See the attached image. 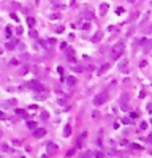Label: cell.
Segmentation results:
<instances>
[{"instance_id": "obj_24", "label": "cell", "mask_w": 152, "mask_h": 158, "mask_svg": "<svg viewBox=\"0 0 152 158\" xmlns=\"http://www.w3.org/2000/svg\"><path fill=\"white\" fill-rule=\"evenodd\" d=\"M73 71H75V73H81V71H82V68H79V66H73Z\"/></svg>"}, {"instance_id": "obj_3", "label": "cell", "mask_w": 152, "mask_h": 158, "mask_svg": "<svg viewBox=\"0 0 152 158\" xmlns=\"http://www.w3.org/2000/svg\"><path fill=\"white\" fill-rule=\"evenodd\" d=\"M65 55H67V59H68L71 63H75V62H76V59H75V51H73L71 48H68V49L65 51Z\"/></svg>"}, {"instance_id": "obj_7", "label": "cell", "mask_w": 152, "mask_h": 158, "mask_svg": "<svg viewBox=\"0 0 152 158\" xmlns=\"http://www.w3.org/2000/svg\"><path fill=\"white\" fill-rule=\"evenodd\" d=\"M65 82H67V85H68V87H75L76 85V79L73 78V76H68V78L65 79Z\"/></svg>"}, {"instance_id": "obj_38", "label": "cell", "mask_w": 152, "mask_h": 158, "mask_svg": "<svg viewBox=\"0 0 152 158\" xmlns=\"http://www.w3.org/2000/svg\"><path fill=\"white\" fill-rule=\"evenodd\" d=\"M149 32H152V27H147V29L144 30V33H149Z\"/></svg>"}, {"instance_id": "obj_28", "label": "cell", "mask_w": 152, "mask_h": 158, "mask_svg": "<svg viewBox=\"0 0 152 158\" xmlns=\"http://www.w3.org/2000/svg\"><path fill=\"white\" fill-rule=\"evenodd\" d=\"M41 117H43V119H45V120H48L49 114H48V112H41Z\"/></svg>"}, {"instance_id": "obj_37", "label": "cell", "mask_w": 152, "mask_h": 158, "mask_svg": "<svg viewBox=\"0 0 152 158\" xmlns=\"http://www.w3.org/2000/svg\"><path fill=\"white\" fill-rule=\"evenodd\" d=\"M54 43H56V40H54V38H51L49 41H48V44H54Z\"/></svg>"}, {"instance_id": "obj_5", "label": "cell", "mask_w": 152, "mask_h": 158, "mask_svg": "<svg viewBox=\"0 0 152 158\" xmlns=\"http://www.w3.org/2000/svg\"><path fill=\"white\" fill-rule=\"evenodd\" d=\"M46 134V130L45 128H36V130H33V136L35 137H41V136H45Z\"/></svg>"}, {"instance_id": "obj_16", "label": "cell", "mask_w": 152, "mask_h": 158, "mask_svg": "<svg viewBox=\"0 0 152 158\" xmlns=\"http://www.w3.org/2000/svg\"><path fill=\"white\" fill-rule=\"evenodd\" d=\"M14 112L18 114V116H21V117H25V111H24V109H16Z\"/></svg>"}, {"instance_id": "obj_20", "label": "cell", "mask_w": 152, "mask_h": 158, "mask_svg": "<svg viewBox=\"0 0 152 158\" xmlns=\"http://www.w3.org/2000/svg\"><path fill=\"white\" fill-rule=\"evenodd\" d=\"M124 11H125V10H124L122 6H119V8L116 10V13H117V14H124Z\"/></svg>"}, {"instance_id": "obj_12", "label": "cell", "mask_w": 152, "mask_h": 158, "mask_svg": "<svg viewBox=\"0 0 152 158\" xmlns=\"http://www.w3.org/2000/svg\"><path fill=\"white\" fill-rule=\"evenodd\" d=\"M108 8H109L108 3H101V5H100V13H101V14H105V13L108 11Z\"/></svg>"}, {"instance_id": "obj_29", "label": "cell", "mask_w": 152, "mask_h": 158, "mask_svg": "<svg viewBox=\"0 0 152 158\" xmlns=\"http://www.w3.org/2000/svg\"><path fill=\"white\" fill-rule=\"evenodd\" d=\"M30 36H32V38H36V32L35 30H30Z\"/></svg>"}, {"instance_id": "obj_15", "label": "cell", "mask_w": 152, "mask_h": 158, "mask_svg": "<svg viewBox=\"0 0 152 158\" xmlns=\"http://www.w3.org/2000/svg\"><path fill=\"white\" fill-rule=\"evenodd\" d=\"M108 68H109V65H108V63H106V65H103V66L98 70V74H103V71H106Z\"/></svg>"}, {"instance_id": "obj_18", "label": "cell", "mask_w": 152, "mask_h": 158, "mask_svg": "<svg viewBox=\"0 0 152 158\" xmlns=\"http://www.w3.org/2000/svg\"><path fill=\"white\" fill-rule=\"evenodd\" d=\"M22 32H24V29H22L21 25H18V27H16V33H18V35H22Z\"/></svg>"}, {"instance_id": "obj_30", "label": "cell", "mask_w": 152, "mask_h": 158, "mask_svg": "<svg viewBox=\"0 0 152 158\" xmlns=\"http://www.w3.org/2000/svg\"><path fill=\"white\" fill-rule=\"evenodd\" d=\"M56 32H57V33H60V32H63V25H60V27H57V29H56Z\"/></svg>"}, {"instance_id": "obj_13", "label": "cell", "mask_w": 152, "mask_h": 158, "mask_svg": "<svg viewBox=\"0 0 152 158\" xmlns=\"http://www.w3.org/2000/svg\"><path fill=\"white\" fill-rule=\"evenodd\" d=\"M27 128H30V130H36V122H33V120H29V122H27Z\"/></svg>"}, {"instance_id": "obj_23", "label": "cell", "mask_w": 152, "mask_h": 158, "mask_svg": "<svg viewBox=\"0 0 152 158\" xmlns=\"http://www.w3.org/2000/svg\"><path fill=\"white\" fill-rule=\"evenodd\" d=\"M136 18H138V13H136V11H135V13H133V14H131V18H130V21H131V22H133V21H135V19H136Z\"/></svg>"}, {"instance_id": "obj_25", "label": "cell", "mask_w": 152, "mask_h": 158, "mask_svg": "<svg viewBox=\"0 0 152 158\" xmlns=\"http://www.w3.org/2000/svg\"><path fill=\"white\" fill-rule=\"evenodd\" d=\"M60 48H62L63 51H67V49H68V44H67V43H62V44H60Z\"/></svg>"}, {"instance_id": "obj_8", "label": "cell", "mask_w": 152, "mask_h": 158, "mask_svg": "<svg viewBox=\"0 0 152 158\" xmlns=\"http://www.w3.org/2000/svg\"><path fill=\"white\" fill-rule=\"evenodd\" d=\"M46 150H48V153H52V152H56V150H57V146H56V144H52V142H49L48 146H46Z\"/></svg>"}, {"instance_id": "obj_4", "label": "cell", "mask_w": 152, "mask_h": 158, "mask_svg": "<svg viewBox=\"0 0 152 158\" xmlns=\"http://www.w3.org/2000/svg\"><path fill=\"white\" fill-rule=\"evenodd\" d=\"M29 85H32V89H33V90H36V92H41V90H43V85L38 82V81H30Z\"/></svg>"}, {"instance_id": "obj_9", "label": "cell", "mask_w": 152, "mask_h": 158, "mask_svg": "<svg viewBox=\"0 0 152 158\" xmlns=\"http://www.w3.org/2000/svg\"><path fill=\"white\" fill-rule=\"evenodd\" d=\"M86 137H87V133L84 131L82 134H81V137H79V142H78V149H81V147H82V144H84V141H86Z\"/></svg>"}, {"instance_id": "obj_19", "label": "cell", "mask_w": 152, "mask_h": 158, "mask_svg": "<svg viewBox=\"0 0 152 158\" xmlns=\"http://www.w3.org/2000/svg\"><path fill=\"white\" fill-rule=\"evenodd\" d=\"M131 149H135V150H141V146H140V144H131Z\"/></svg>"}, {"instance_id": "obj_40", "label": "cell", "mask_w": 152, "mask_h": 158, "mask_svg": "<svg viewBox=\"0 0 152 158\" xmlns=\"http://www.w3.org/2000/svg\"><path fill=\"white\" fill-rule=\"evenodd\" d=\"M41 158H49V157H48V153H45V155H41Z\"/></svg>"}, {"instance_id": "obj_6", "label": "cell", "mask_w": 152, "mask_h": 158, "mask_svg": "<svg viewBox=\"0 0 152 158\" xmlns=\"http://www.w3.org/2000/svg\"><path fill=\"white\" fill-rule=\"evenodd\" d=\"M16 44H18V40H10V41L5 44V49H14Z\"/></svg>"}, {"instance_id": "obj_1", "label": "cell", "mask_w": 152, "mask_h": 158, "mask_svg": "<svg viewBox=\"0 0 152 158\" xmlns=\"http://www.w3.org/2000/svg\"><path fill=\"white\" fill-rule=\"evenodd\" d=\"M122 51H124V43H122V41L117 43V44H114L113 54H111V59H119L120 54H122Z\"/></svg>"}, {"instance_id": "obj_34", "label": "cell", "mask_w": 152, "mask_h": 158, "mask_svg": "<svg viewBox=\"0 0 152 158\" xmlns=\"http://www.w3.org/2000/svg\"><path fill=\"white\" fill-rule=\"evenodd\" d=\"M95 157H97V158H103V153H101V152H97Z\"/></svg>"}, {"instance_id": "obj_42", "label": "cell", "mask_w": 152, "mask_h": 158, "mask_svg": "<svg viewBox=\"0 0 152 158\" xmlns=\"http://www.w3.org/2000/svg\"><path fill=\"white\" fill-rule=\"evenodd\" d=\"M151 155H152V150H151Z\"/></svg>"}, {"instance_id": "obj_33", "label": "cell", "mask_w": 152, "mask_h": 158, "mask_svg": "<svg viewBox=\"0 0 152 158\" xmlns=\"http://www.w3.org/2000/svg\"><path fill=\"white\" fill-rule=\"evenodd\" d=\"M6 35L11 36V29H10V27H6Z\"/></svg>"}, {"instance_id": "obj_21", "label": "cell", "mask_w": 152, "mask_h": 158, "mask_svg": "<svg viewBox=\"0 0 152 158\" xmlns=\"http://www.w3.org/2000/svg\"><path fill=\"white\" fill-rule=\"evenodd\" d=\"M90 157H92V153H90V152H84L82 153V158H90Z\"/></svg>"}, {"instance_id": "obj_17", "label": "cell", "mask_w": 152, "mask_h": 158, "mask_svg": "<svg viewBox=\"0 0 152 158\" xmlns=\"http://www.w3.org/2000/svg\"><path fill=\"white\" fill-rule=\"evenodd\" d=\"M127 63H128V62H127V60H122V62H120V63H119V68H120V70H125V66H127Z\"/></svg>"}, {"instance_id": "obj_32", "label": "cell", "mask_w": 152, "mask_h": 158, "mask_svg": "<svg viewBox=\"0 0 152 158\" xmlns=\"http://www.w3.org/2000/svg\"><path fill=\"white\" fill-rule=\"evenodd\" d=\"M146 43V38H141V40H138V44H144Z\"/></svg>"}, {"instance_id": "obj_10", "label": "cell", "mask_w": 152, "mask_h": 158, "mask_svg": "<svg viewBox=\"0 0 152 158\" xmlns=\"http://www.w3.org/2000/svg\"><path fill=\"white\" fill-rule=\"evenodd\" d=\"M35 24H36V21H35L33 18H30V16H29V18H27V25H29L30 29H33V27H35Z\"/></svg>"}, {"instance_id": "obj_27", "label": "cell", "mask_w": 152, "mask_h": 158, "mask_svg": "<svg viewBox=\"0 0 152 158\" xmlns=\"http://www.w3.org/2000/svg\"><path fill=\"white\" fill-rule=\"evenodd\" d=\"M140 126H141V130H146V128H147V123H146V122H141Z\"/></svg>"}, {"instance_id": "obj_14", "label": "cell", "mask_w": 152, "mask_h": 158, "mask_svg": "<svg viewBox=\"0 0 152 158\" xmlns=\"http://www.w3.org/2000/svg\"><path fill=\"white\" fill-rule=\"evenodd\" d=\"M63 134H65V137H68L70 134H71V126H70V125L65 126V130H63Z\"/></svg>"}, {"instance_id": "obj_11", "label": "cell", "mask_w": 152, "mask_h": 158, "mask_svg": "<svg viewBox=\"0 0 152 158\" xmlns=\"http://www.w3.org/2000/svg\"><path fill=\"white\" fill-rule=\"evenodd\" d=\"M100 40H101V32H97L95 35L92 36V41H94V43H98Z\"/></svg>"}, {"instance_id": "obj_2", "label": "cell", "mask_w": 152, "mask_h": 158, "mask_svg": "<svg viewBox=\"0 0 152 158\" xmlns=\"http://www.w3.org/2000/svg\"><path fill=\"white\" fill-rule=\"evenodd\" d=\"M106 100H108V93L106 92H101V93H98V95L94 98V105L100 106V105H103V103H106Z\"/></svg>"}, {"instance_id": "obj_36", "label": "cell", "mask_w": 152, "mask_h": 158, "mask_svg": "<svg viewBox=\"0 0 152 158\" xmlns=\"http://www.w3.org/2000/svg\"><path fill=\"white\" fill-rule=\"evenodd\" d=\"M2 149L5 150V152H8V146H6V144H3V146H2Z\"/></svg>"}, {"instance_id": "obj_22", "label": "cell", "mask_w": 152, "mask_h": 158, "mask_svg": "<svg viewBox=\"0 0 152 158\" xmlns=\"http://www.w3.org/2000/svg\"><path fill=\"white\" fill-rule=\"evenodd\" d=\"M59 18H60L59 13H54V14H51V19H59Z\"/></svg>"}, {"instance_id": "obj_43", "label": "cell", "mask_w": 152, "mask_h": 158, "mask_svg": "<svg viewBox=\"0 0 152 158\" xmlns=\"http://www.w3.org/2000/svg\"><path fill=\"white\" fill-rule=\"evenodd\" d=\"M151 123H152V119H151Z\"/></svg>"}, {"instance_id": "obj_41", "label": "cell", "mask_w": 152, "mask_h": 158, "mask_svg": "<svg viewBox=\"0 0 152 158\" xmlns=\"http://www.w3.org/2000/svg\"><path fill=\"white\" fill-rule=\"evenodd\" d=\"M127 2H130V3H133V2H135V0H127Z\"/></svg>"}, {"instance_id": "obj_39", "label": "cell", "mask_w": 152, "mask_h": 158, "mask_svg": "<svg viewBox=\"0 0 152 158\" xmlns=\"http://www.w3.org/2000/svg\"><path fill=\"white\" fill-rule=\"evenodd\" d=\"M147 141H149V142H152V134H151L149 137H147Z\"/></svg>"}, {"instance_id": "obj_31", "label": "cell", "mask_w": 152, "mask_h": 158, "mask_svg": "<svg viewBox=\"0 0 152 158\" xmlns=\"http://www.w3.org/2000/svg\"><path fill=\"white\" fill-rule=\"evenodd\" d=\"M151 48H152V41H149V43H147V44H146V51H149Z\"/></svg>"}, {"instance_id": "obj_26", "label": "cell", "mask_w": 152, "mask_h": 158, "mask_svg": "<svg viewBox=\"0 0 152 158\" xmlns=\"http://www.w3.org/2000/svg\"><path fill=\"white\" fill-rule=\"evenodd\" d=\"M10 63H11V65H13V66H16V65H19V62H18V60H16V59H13V60H11V62H10Z\"/></svg>"}, {"instance_id": "obj_35", "label": "cell", "mask_w": 152, "mask_h": 158, "mask_svg": "<svg viewBox=\"0 0 152 158\" xmlns=\"http://www.w3.org/2000/svg\"><path fill=\"white\" fill-rule=\"evenodd\" d=\"M89 27H90V24H89V22H87V24H84V25H82V29H84V30H87V29H89Z\"/></svg>"}]
</instances>
